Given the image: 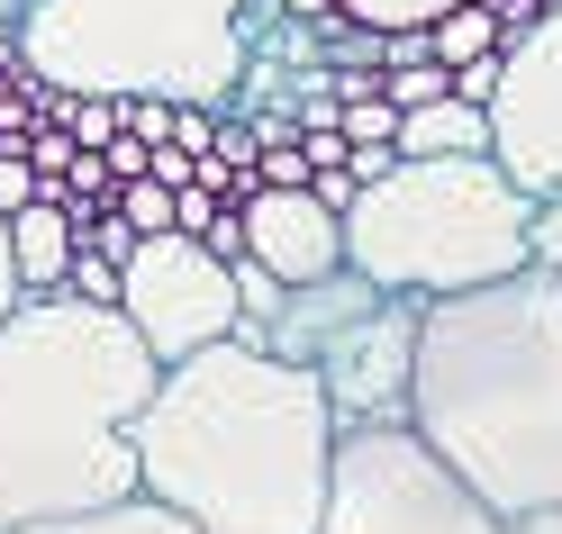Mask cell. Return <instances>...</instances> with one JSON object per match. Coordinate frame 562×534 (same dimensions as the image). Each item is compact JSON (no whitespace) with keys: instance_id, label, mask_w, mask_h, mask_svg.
Here are the masks:
<instances>
[{"instance_id":"18","label":"cell","mask_w":562,"mask_h":534,"mask_svg":"<svg viewBox=\"0 0 562 534\" xmlns=\"http://www.w3.org/2000/svg\"><path fill=\"white\" fill-rule=\"evenodd\" d=\"M381 100H391V110H417V100H445V64H391V73H381Z\"/></svg>"},{"instance_id":"9","label":"cell","mask_w":562,"mask_h":534,"mask_svg":"<svg viewBox=\"0 0 562 534\" xmlns=\"http://www.w3.org/2000/svg\"><path fill=\"white\" fill-rule=\"evenodd\" d=\"M490 163H499L526 200H562V10H536L499 46Z\"/></svg>"},{"instance_id":"2","label":"cell","mask_w":562,"mask_h":534,"mask_svg":"<svg viewBox=\"0 0 562 534\" xmlns=\"http://www.w3.org/2000/svg\"><path fill=\"white\" fill-rule=\"evenodd\" d=\"M408 425L508 525L562 516V272L417 299Z\"/></svg>"},{"instance_id":"7","label":"cell","mask_w":562,"mask_h":534,"mask_svg":"<svg viewBox=\"0 0 562 534\" xmlns=\"http://www.w3.org/2000/svg\"><path fill=\"white\" fill-rule=\"evenodd\" d=\"M318 534H517V525L481 508L408 417H372V425H336Z\"/></svg>"},{"instance_id":"14","label":"cell","mask_w":562,"mask_h":534,"mask_svg":"<svg viewBox=\"0 0 562 534\" xmlns=\"http://www.w3.org/2000/svg\"><path fill=\"white\" fill-rule=\"evenodd\" d=\"M19 534H191L172 508L155 498H119V508H91V516H55V525H19Z\"/></svg>"},{"instance_id":"3","label":"cell","mask_w":562,"mask_h":534,"mask_svg":"<svg viewBox=\"0 0 562 534\" xmlns=\"http://www.w3.org/2000/svg\"><path fill=\"white\" fill-rule=\"evenodd\" d=\"M155 353L119 308L37 291L0 317V534L136 498L127 425L155 399Z\"/></svg>"},{"instance_id":"22","label":"cell","mask_w":562,"mask_h":534,"mask_svg":"<svg viewBox=\"0 0 562 534\" xmlns=\"http://www.w3.org/2000/svg\"><path fill=\"white\" fill-rule=\"evenodd\" d=\"M517 534H562V516H526V525H517Z\"/></svg>"},{"instance_id":"6","label":"cell","mask_w":562,"mask_h":534,"mask_svg":"<svg viewBox=\"0 0 562 534\" xmlns=\"http://www.w3.org/2000/svg\"><path fill=\"white\" fill-rule=\"evenodd\" d=\"M227 281H236V336L318 380L327 408H336V425L408 417L417 299L381 291V281H363V272L272 281L263 263H245V254H227Z\"/></svg>"},{"instance_id":"12","label":"cell","mask_w":562,"mask_h":534,"mask_svg":"<svg viewBox=\"0 0 562 534\" xmlns=\"http://www.w3.org/2000/svg\"><path fill=\"white\" fill-rule=\"evenodd\" d=\"M391 155L400 163H453V155H490V110H472V100H417V110H400L391 127Z\"/></svg>"},{"instance_id":"1","label":"cell","mask_w":562,"mask_h":534,"mask_svg":"<svg viewBox=\"0 0 562 534\" xmlns=\"http://www.w3.org/2000/svg\"><path fill=\"white\" fill-rule=\"evenodd\" d=\"M127 453L136 498L172 508L191 534H318L336 408L281 353L218 336L155 372Z\"/></svg>"},{"instance_id":"8","label":"cell","mask_w":562,"mask_h":534,"mask_svg":"<svg viewBox=\"0 0 562 534\" xmlns=\"http://www.w3.org/2000/svg\"><path fill=\"white\" fill-rule=\"evenodd\" d=\"M127 336L155 353V363H182V353L236 336V281H227V254H209L200 236H136L119 254V299Z\"/></svg>"},{"instance_id":"23","label":"cell","mask_w":562,"mask_h":534,"mask_svg":"<svg viewBox=\"0 0 562 534\" xmlns=\"http://www.w3.org/2000/svg\"><path fill=\"white\" fill-rule=\"evenodd\" d=\"M536 10H562V0H536Z\"/></svg>"},{"instance_id":"16","label":"cell","mask_w":562,"mask_h":534,"mask_svg":"<svg viewBox=\"0 0 562 534\" xmlns=\"http://www.w3.org/2000/svg\"><path fill=\"white\" fill-rule=\"evenodd\" d=\"M355 27H427V19H445L453 0H336Z\"/></svg>"},{"instance_id":"4","label":"cell","mask_w":562,"mask_h":534,"mask_svg":"<svg viewBox=\"0 0 562 534\" xmlns=\"http://www.w3.org/2000/svg\"><path fill=\"white\" fill-rule=\"evenodd\" d=\"M336 227H345V272H363L400 299H453V291L526 272L536 200L490 155H453V163L391 155L372 182H355Z\"/></svg>"},{"instance_id":"19","label":"cell","mask_w":562,"mask_h":534,"mask_svg":"<svg viewBox=\"0 0 562 534\" xmlns=\"http://www.w3.org/2000/svg\"><path fill=\"white\" fill-rule=\"evenodd\" d=\"M445 91H453V100H472V110H490V91H499V46H490V55H463V64H445Z\"/></svg>"},{"instance_id":"15","label":"cell","mask_w":562,"mask_h":534,"mask_svg":"<svg viewBox=\"0 0 562 534\" xmlns=\"http://www.w3.org/2000/svg\"><path fill=\"white\" fill-rule=\"evenodd\" d=\"M110 218H119L127 236H164V227H172V191L155 182V172H127V182L110 191Z\"/></svg>"},{"instance_id":"21","label":"cell","mask_w":562,"mask_h":534,"mask_svg":"<svg viewBox=\"0 0 562 534\" xmlns=\"http://www.w3.org/2000/svg\"><path fill=\"white\" fill-rule=\"evenodd\" d=\"M19 308V272H10V218H0V317Z\"/></svg>"},{"instance_id":"11","label":"cell","mask_w":562,"mask_h":534,"mask_svg":"<svg viewBox=\"0 0 562 534\" xmlns=\"http://www.w3.org/2000/svg\"><path fill=\"white\" fill-rule=\"evenodd\" d=\"M74 208L64 200H19L10 208V272H19V299H37V291H64V272H74Z\"/></svg>"},{"instance_id":"10","label":"cell","mask_w":562,"mask_h":534,"mask_svg":"<svg viewBox=\"0 0 562 534\" xmlns=\"http://www.w3.org/2000/svg\"><path fill=\"white\" fill-rule=\"evenodd\" d=\"M227 208H236V254L263 263L272 281H327V272H345V227H336V208L308 182H255Z\"/></svg>"},{"instance_id":"13","label":"cell","mask_w":562,"mask_h":534,"mask_svg":"<svg viewBox=\"0 0 562 534\" xmlns=\"http://www.w3.org/2000/svg\"><path fill=\"white\" fill-rule=\"evenodd\" d=\"M499 37H508V27H499V10H490V0H453L445 19H427V55H436V64H463V55H490Z\"/></svg>"},{"instance_id":"17","label":"cell","mask_w":562,"mask_h":534,"mask_svg":"<svg viewBox=\"0 0 562 534\" xmlns=\"http://www.w3.org/2000/svg\"><path fill=\"white\" fill-rule=\"evenodd\" d=\"M64 291L91 299V308H110V299H119V263H110V254H91V245H74V272H64Z\"/></svg>"},{"instance_id":"20","label":"cell","mask_w":562,"mask_h":534,"mask_svg":"<svg viewBox=\"0 0 562 534\" xmlns=\"http://www.w3.org/2000/svg\"><path fill=\"white\" fill-rule=\"evenodd\" d=\"M19 200H37V163H27V146H0V218Z\"/></svg>"},{"instance_id":"5","label":"cell","mask_w":562,"mask_h":534,"mask_svg":"<svg viewBox=\"0 0 562 534\" xmlns=\"http://www.w3.org/2000/svg\"><path fill=\"white\" fill-rule=\"evenodd\" d=\"M245 0H27L19 64L37 91H110L218 110L245 73Z\"/></svg>"}]
</instances>
